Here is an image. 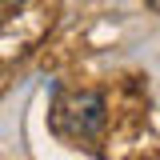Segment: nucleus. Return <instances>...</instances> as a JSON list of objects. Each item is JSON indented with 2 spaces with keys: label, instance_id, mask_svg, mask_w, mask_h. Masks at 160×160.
Returning a JSON list of instances; mask_svg holds the SVG:
<instances>
[{
  "label": "nucleus",
  "instance_id": "nucleus-1",
  "mask_svg": "<svg viewBox=\"0 0 160 160\" xmlns=\"http://www.w3.org/2000/svg\"><path fill=\"white\" fill-rule=\"evenodd\" d=\"M60 136L76 140V144H92L104 132V96L100 92H72L56 104V116H52Z\"/></svg>",
  "mask_w": 160,
  "mask_h": 160
},
{
  "label": "nucleus",
  "instance_id": "nucleus-2",
  "mask_svg": "<svg viewBox=\"0 0 160 160\" xmlns=\"http://www.w3.org/2000/svg\"><path fill=\"white\" fill-rule=\"evenodd\" d=\"M0 4H4V8H16V4H24V0H0Z\"/></svg>",
  "mask_w": 160,
  "mask_h": 160
},
{
  "label": "nucleus",
  "instance_id": "nucleus-3",
  "mask_svg": "<svg viewBox=\"0 0 160 160\" xmlns=\"http://www.w3.org/2000/svg\"><path fill=\"white\" fill-rule=\"evenodd\" d=\"M148 4H152V8H156V12H160V0H148Z\"/></svg>",
  "mask_w": 160,
  "mask_h": 160
}]
</instances>
